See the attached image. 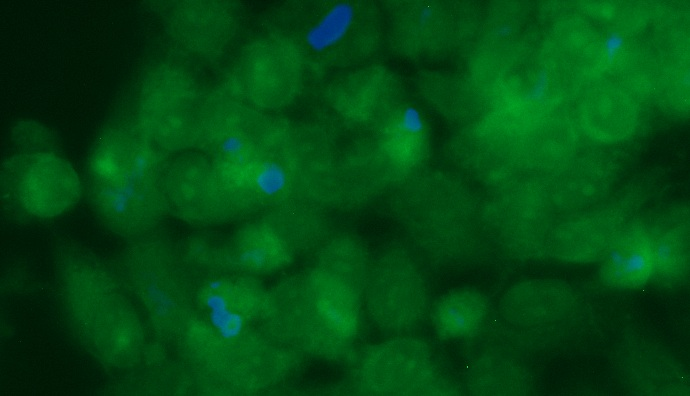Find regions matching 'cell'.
<instances>
[{
    "instance_id": "4fadbf2b",
    "label": "cell",
    "mask_w": 690,
    "mask_h": 396,
    "mask_svg": "<svg viewBox=\"0 0 690 396\" xmlns=\"http://www.w3.org/2000/svg\"><path fill=\"white\" fill-rule=\"evenodd\" d=\"M655 263V274L673 273L681 264V251L679 246L669 242L652 243Z\"/></svg>"
},
{
    "instance_id": "5b68a950",
    "label": "cell",
    "mask_w": 690,
    "mask_h": 396,
    "mask_svg": "<svg viewBox=\"0 0 690 396\" xmlns=\"http://www.w3.org/2000/svg\"><path fill=\"white\" fill-rule=\"evenodd\" d=\"M367 393L388 396H446L456 387L434 349L411 335L395 336L374 347L361 369Z\"/></svg>"
},
{
    "instance_id": "30bf717a",
    "label": "cell",
    "mask_w": 690,
    "mask_h": 396,
    "mask_svg": "<svg viewBox=\"0 0 690 396\" xmlns=\"http://www.w3.org/2000/svg\"><path fill=\"white\" fill-rule=\"evenodd\" d=\"M655 273L652 242L635 239L614 247L603 267L604 280L617 288H638Z\"/></svg>"
},
{
    "instance_id": "52a82bcc",
    "label": "cell",
    "mask_w": 690,
    "mask_h": 396,
    "mask_svg": "<svg viewBox=\"0 0 690 396\" xmlns=\"http://www.w3.org/2000/svg\"><path fill=\"white\" fill-rule=\"evenodd\" d=\"M168 36L191 55L210 58L228 44L232 32L231 12L219 1H179L165 13Z\"/></svg>"
},
{
    "instance_id": "5bb4252c",
    "label": "cell",
    "mask_w": 690,
    "mask_h": 396,
    "mask_svg": "<svg viewBox=\"0 0 690 396\" xmlns=\"http://www.w3.org/2000/svg\"><path fill=\"white\" fill-rule=\"evenodd\" d=\"M398 126L407 135H419L423 132L425 124L421 112L414 106H407L400 114Z\"/></svg>"
},
{
    "instance_id": "7c38bea8",
    "label": "cell",
    "mask_w": 690,
    "mask_h": 396,
    "mask_svg": "<svg viewBox=\"0 0 690 396\" xmlns=\"http://www.w3.org/2000/svg\"><path fill=\"white\" fill-rule=\"evenodd\" d=\"M11 140L20 153L56 152L57 140L46 127L33 121L17 122Z\"/></svg>"
},
{
    "instance_id": "8fae6325",
    "label": "cell",
    "mask_w": 690,
    "mask_h": 396,
    "mask_svg": "<svg viewBox=\"0 0 690 396\" xmlns=\"http://www.w3.org/2000/svg\"><path fill=\"white\" fill-rule=\"evenodd\" d=\"M356 20L353 4L341 1L327 8L311 22L302 40L313 54H323L340 45L350 34Z\"/></svg>"
},
{
    "instance_id": "9c48e42d",
    "label": "cell",
    "mask_w": 690,
    "mask_h": 396,
    "mask_svg": "<svg viewBox=\"0 0 690 396\" xmlns=\"http://www.w3.org/2000/svg\"><path fill=\"white\" fill-rule=\"evenodd\" d=\"M487 314V301L478 291L456 289L442 296L430 309L436 333L446 340L473 336Z\"/></svg>"
},
{
    "instance_id": "3957f363",
    "label": "cell",
    "mask_w": 690,
    "mask_h": 396,
    "mask_svg": "<svg viewBox=\"0 0 690 396\" xmlns=\"http://www.w3.org/2000/svg\"><path fill=\"white\" fill-rule=\"evenodd\" d=\"M206 98L183 68L162 63L146 70L136 90V125L155 146L177 150L201 142Z\"/></svg>"
},
{
    "instance_id": "e0dca14e",
    "label": "cell",
    "mask_w": 690,
    "mask_h": 396,
    "mask_svg": "<svg viewBox=\"0 0 690 396\" xmlns=\"http://www.w3.org/2000/svg\"><path fill=\"white\" fill-rule=\"evenodd\" d=\"M430 15H431V12H429L428 10L423 11V13H421V20H423V21L427 20L430 17Z\"/></svg>"
},
{
    "instance_id": "9a60e30c",
    "label": "cell",
    "mask_w": 690,
    "mask_h": 396,
    "mask_svg": "<svg viewBox=\"0 0 690 396\" xmlns=\"http://www.w3.org/2000/svg\"><path fill=\"white\" fill-rule=\"evenodd\" d=\"M623 44V36L618 32H612L606 37L603 49L608 62L612 61L618 55Z\"/></svg>"
},
{
    "instance_id": "8992f818",
    "label": "cell",
    "mask_w": 690,
    "mask_h": 396,
    "mask_svg": "<svg viewBox=\"0 0 690 396\" xmlns=\"http://www.w3.org/2000/svg\"><path fill=\"white\" fill-rule=\"evenodd\" d=\"M368 304L384 332L411 335L430 312L429 291L419 260L403 247H391L377 259L369 276Z\"/></svg>"
},
{
    "instance_id": "6da1fadb",
    "label": "cell",
    "mask_w": 690,
    "mask_h": 396,
    "mask_svg": "<svg viewBox=\"0 0 690 396\" xmlns=\"http://www.w3.org/2000/svg\"><path fill=\"white\" fill-rule=\"evenodd\" d=\"M55 264L63 316L81 347L107 368L137 363L144 342L142 323L117 273L75 249H65Z\"/></svg>"
},
{
    "instance_id": "7a4b0ae2",
    "label": "cell",
    "mask_w": 690,
    "mask_h": 396,
    "mask_svg": "<svg viewBox=\"0 0 690 396\" xmlns=\"http://www.w3.org/2000/svg\"><path fill=\"white\" fill-rule=\"evenodd\" d=\"M154 145L132 123H112L93 143L86 166V191L101 223L117 236L137 239L162 212Z\"/></svg>"
},
{
    "instance_id": "277c9868",
    "label": "cell",
    "mask_w": 690,
    "mask_h": 396,
    "mask_svg": "<svg viewBox=\"0 0 690 396\" xmlns=\"http://www.w3.org/2000/svg\"><path fill=\"white\" fill-rule=\"evenodd\" d=\"M3 198L20 214L52 218L81 198L82 185L69 161L56 152L16 153L1 166Z\"/></svg>"
},
{
    "instance_id": "2e32d148",
    "label": "cell",
    "mask_w": 690,
    "mask_h": 396,
    "mask_svg": "<svg viewBox=\"0 0 690 396\" xmlns=\"http://www.w3.org/2000/svg\"><path fill=\"white\" fill-rule=\"evenodd\" d=\"M546 88L547 77L545 73H540L529 92V97L531 99H540L544 95Z\"/></svg>"
},
{
    "instance_id": "ba28073f",
    "label": "cell",
    "mask_w": 690,
    "mask_h": 396,
    "mask_svg": "<svg viewBox=\"0 0 690 396\" xmlns=\"http://www.w3.org/2000/svg\"><path fill=\"white\" fill-rule=\"evenodd\" d=\"M221 178L213 165L195 155L183 156L160 173L162 197L183 216L211 218L217 211Z\"/></svg>"
}]
</instances>
